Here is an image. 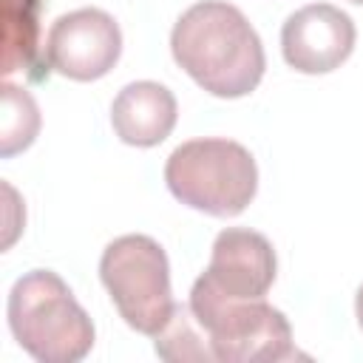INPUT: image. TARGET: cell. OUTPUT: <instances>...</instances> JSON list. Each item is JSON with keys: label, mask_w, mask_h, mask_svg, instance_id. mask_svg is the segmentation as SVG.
<instances>
[{"label": "cell", "mask_w": 363, "mask_h": 363, "mask_svg": "<svg viewBox=\"0 0 363 363\" xmlns=\"http://www.w3.org/2000/svg\"><path fill=\"white\" fill-rule=\"evenodd\" d=\"M187 303L207 335L213 360L275 363L295 354L286 315L264 298H224L210 289L201 278H196Z\"/></svg>", "instance_id": "4"}, {"label": "cell", "mask_w": 363, "mask_h": 363, "mask_svg": "<svg viewBox=\"0 0 363 363\" xmlns=\"http://www.w3.org/2000/svg\"><path fill=\"white\" fill-rule=\"evenodd\" d=\"M99 278L130 329L153 337L173 315L170 264L156 238L139 233L113 238L99 258Z\"/></svg>", "instance_id": "5"}, {"label": "cell", "mask_w": 363, "mask_h": 363, "mask_svg": "<svg viewBox=\"0 0 363 363\" xmlns=\"http://www.w3.org/2000/svg\"><path fill=\"white\" fill-rule=\"evenodd\" d=\"M164 182L182 204L230 218L255 199L258 167L252 153L233 139H190L167 156Z\"/></svg>", "instance_id": "3"}, {"label": "cell", "mask_w": 363, "mask_h": 363, "mask_svg": "<svg viewBox=\"0 0 363 363\" xmlns=\"http://www.w3.org/2000/svg\"><path fill=\"white\" fill-rule=\"evenodd\" d=\"M3 116H0V156L9 159L26 150L40 133V108L34 96L11 82H3Z\"/></svg>", "instance_id": "11"}, {"label": "cell", "mask_w": 363, "mask_h": 363, "mask_svg": "<svg viewBox=\"0 0 363 363\" xmlns=\"http://www.w3.org/2000/svg\"><path fill=\"white\" fill-rule=\"evenodd\" d=\"M349 3H357V6H363V0H349Z\"/></svg>", "instance_id": "13"}, {"label": "cell", "mask_w": 363, "mask_h": 363, "mask_svg": "<svg viewBox=\"0 0 363 363\" xmlns=\"http://www.w3.org/2000/svg\"><path fill=\"white\" fill-rule=\"evenodd\" d=\"M278 261L267 235L247 227H227L216 235L210 264L199 275L224 298H264L275 281Z\"/></svg>", "instance_id": "8"}, {"label": "cell", "mask_w": 363, "mask_h": 363, "mask_svg": "<svg viewBox=\"0 0 363 363\" xmlns=\"http://www.w3.org/2000/svg\"><path fill=\"white\" fill-rule=\"evenodd\" d=\"M354 315H357V323H360V329H363V284H360V289H357V295H354Z\"/></svg>", "instance_id": "12"}, {"label": "cell", "mask_w": 363, "mask_h": 363, "mask_svg": "<svg viewBox=\"0 0 363 363\" xmlns=\"http://www.w3.org/2000/svg\"><path fill=\"white\" fill-rule=\"evenodd\" d=\"M122 54V31L102 9H77L57 17L48 28V65L77 82L105 77Z\"/></svg>", "instance_id": "6"}, {"label": "cell", "mask_w": 363, "mask_h": 363, "mask_svg": "<svg viewBox=\"0 0 363 363\" xmlns=\"http://www.w3.org/2000/svg\"><path fill=\"white\" fill-rule=\"evenodd\" d=\"M9 329L40 363H77L94 346V323L68 284L51 269H31L9 292Z\"/></svg>", "instance_id": "2"}, {"label": "cell", "mask_w": 363, "mask_h": 363, "mask_svg": "<svg viewBox=\"0 0 363 363\" xmlns=\"http://www.w3.org/2000/svg\"><path fill=\"white\" fill-rule=\"evenodd\" d=\"M170 51L196 85L221 99L252 94L267 68L258 31L224 0L193 3L170 31Z\"/></svg>", "instance_id": "1"}, {"label": "cell", "mask_w": 363, "mask_h": 363, "mask_svg": "<svg viewBox=\"0 0 363 363\" xmlns=\"http://www.w3.org/2000/svg\"><path fill=\"white\" fill-rule=\"evenodd\" d=\"M153 346L156 354L173 363H184V360H196V363H207L213 360L207 335L201 329V323L196 320L190 303H176L173 315L167 318V323L153 335Z\"/></svg>", "instance_id": "10"}, {"label": "cell", "mask_w": 363, "mask_h": 363, "mask_svg": "<svg viewBox=\"0 0 363 363\" xmlns=\"http://www.w3.org/2000/svg\"><path fill=\"white\" fill-rule=\"evenodd\" d=\"M354 23L332 3H312L286 17L281 51L289 68L301 74H329L354 51Z\"/></svg>", "instance_id": "7"}, {"label": "cell", "mask_w": 363, "mask_h": 363, "mask_svg": "<svg viewBox=\"0 0 363 363\" xmlns=\"http://www.w3.org/2000/svg\"><path fill=\"white\" fill-rule=\"evenodd\" d=\"M176 96L153 79L125 85L111 105V125L116 136L133 147L162 145L176 128Z\"/></svg>", "instance_id": "9"}]
</instances>
